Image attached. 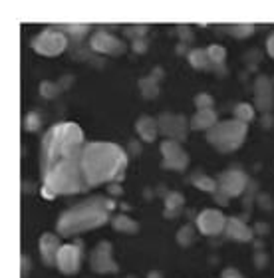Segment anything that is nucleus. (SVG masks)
I'll list each match as a JSON object with an SVG mask.
<instances>
[]
</instances>
